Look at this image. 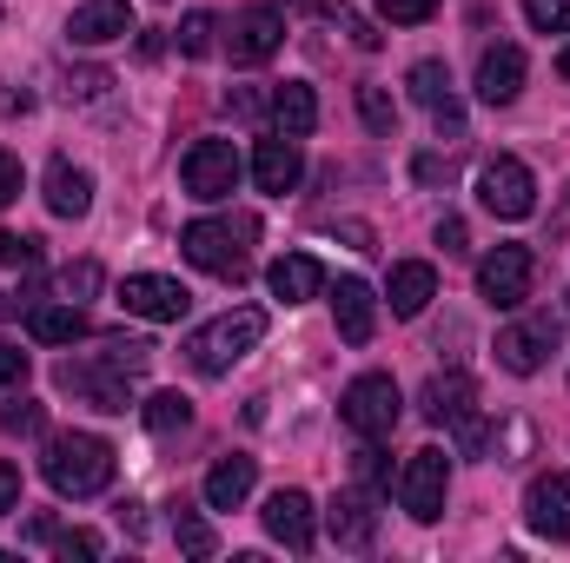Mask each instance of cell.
Here are the masks:
<instances>
[{
  "instance_id": "cell-47",
  "label": "cell",
  "mask_w": 570,
  "mask_h": 563,
  "mask_svg": "<svg viewBox=\"0 0 570 563\" xmlns=\"http://www.w3.org/2000/svg\"><path fill=\"white\" fill-rule=\"evenodd\" d=\"M558 73H564V80H570V47H564V53H558Z\"/></svg>"
},
{
  "instance_id": "cell-28",
  "label": "cell",
  "mask_w": 570,
  "mask_h": 563,
  "mask_svg": "<svg viewBox=\"0 0 570 563\" xmlns=\"http://www.w3.org/2000/svg\"><path fill=\"white\" fill-rule=\"evenodd\" d=\"M140 418H146L153 437H173V431L193 424V398H186V392H153V398L140 405Z\"/></svg>"
},
{
  "instance_id": "cell-30",
  "label": "cell",
  "mask_w": 570,
  "mask_h": 563,
  "mask_svg": "<svg viewBox=\"0 0 570 563\" xmlns=\"http://www.w3.org/2000/svg\"><path fill=\"white\" fill-rule=\"evenodd\" d=\"M213 33H219V20H213V13H186L173 40H179V53H186V60H206V53H213Z\"/></svg>"
},
{
  "instance_id": "cell-34",
  "label": "cell",
  "mask_w": 570,
  "mask_h": 563,
  "mask_svg": "<svg viewBox=\"0 0 570 563\" xmlns=\"http://www.w3.org/2000/svg\"><path fill=\"white\" fill-rule=\"evenodd\" d=\"M40 259V239H27V233H0V273H27Z\"/></svg>"
},
{
  "instance_id": "cell-19",
  "label": "cell",
  "mask_w": 570,
  "mask_h": 563,
  "mask_svg": "<svg viewBox=\"0 0 570 563\" xmlns=\"http://www.w3.org/2000/svg\"><path fill=\"white\" fill-rule=\"evenodd\" d=\"M419 412H425L431 424H451V431H458L464 418H478V385H471L464 372H438L425 392H419Z\"/></svg>"
},
{
  "instance_id": "cell-4",
  "label": "cell",
  "mask_w": 570,
  "mask_h": 563,
  "mask_svg": "<svg viewBox=\"0 0 570 563\" xmlns=\"http://www.w3.org/2000/svg\"><path fill=\"white\" fill-rule=\"evenodd\" d=\"M338 418L352 424L358 437H392L399 418H405V398H399L392 372H365V378H352L345 398H338Z\"/></svg>"
},
{
  "instance_id": "cell-45",
  "label": "cell",
  "mask_w": 570,
  "mask_h": 563,
  "mask_svg": "<svg viewBox=\"0 0 570 563\" xmlns=\"http://www.w3.org/2000/svg\"><path fill=\"white\" fill-rule=\"evenodd\" d=\"M338 20H345V33H352L358 47H379V27H372L365 13H352V7H338Z\"/></svg>"
},
{
  "instance_id": "cell-16",
  "label": "cell",
  "mask_w": 570,
  "mask_h": 563,
  "mask_svg": "<svg viewBox=\"0 0 570 563\" xmlns=\"http://www.w3.org/2000/svg\"><path fill=\"white\" fill-rule=\"evenodd\" d=\"M524 93V47H484V60H478V100L484 107H511Z\"/></svg>"
},
{
  "instance_id": "cell-48",
  "label": "cell",
  "mask_w": 570,
  "mask_h": 563,
  "mask_svg": "<svg viewBox=\"0 0 570 563\" xmlns=\"http://www.w3.org/2000/svg\"><path fill=\"white\" fill-rule=\"evenodd\" d=\"M292 7H318V0H292Z\"/></svg>"
},
{
  "instance_id": "cell-26",
  "label": "cell",
  "mask_w": 570,
  "mask_h": 563,
  "mask_svg": "<svg viewBox=\"0 0 570 563\" xmlns=\"http://www.w3.org/2000/svg\"><path fill=\"white\" fill-rule=\"evenodd\" d=\"M27 338H33V345H80V338H87V312L67 305V298H60V305H33V312H27Z\"/></svg>"
},
{
  "instance_id": "cell-7",
  "label": "cell",
  "mask_w": 570,
  "mask_h": 563,
  "mask_svg": "<svg viewBox=\"0 0 570 563\" xmlns=\"http://www.w3.org/2000/svg\"><path fill=\"white\" fill-rule=\"evenodd\" d=\"M558 338H564L558 312H531V318H518L511 332H498V365H504L511 378H531V372H544V358L558 352Z\"/></svg>"
},
{
  "instance_id": "cell-43",
  "label": "cell",
  "mask_w": 570,
  "mask_h": 563,
  "mask_svg": "<svg viewBox=\"0 0 570 563\" xmlns=\"http://www.w3.org/2000/svg\"><path fill=\"white\" fill-rule=\"evenodd\" d=\"M438 246L458 259V253H471V233H464V219H438Z\"/></svg>"
},
{
  "instance_id": "cell-20",
  "label": "cell",
  "mask_w": 570,
  "mask_h": 563,
  "mask_svg": "<svg viewBox=\"0 0 570 563\" xmlns=\"http://www.w3.org/2000/svg\"><path fill=\"white\" fill-rule=\"evenodd\" d=\"M253 484H259V457H246V451L219 457V464L206 471V511H239V504L253 497Z\"/></svg>"
},
{
  "instance_id": "cell-37",
  "label": "cell",
  "mask_w": 570,
  "mask_h": 563,
  "mask_svg": "<svg viewBox=\"0 0 570 563\" xmlns=\"http://www.w3.org/2000/svg\"><path fill=\"white\" fill-rule=\"evenodd\" d=\"M379 13H385V20H399V27H419V20L438 13V0H379Z\"/></svg>"
},
{
  "instance_id": "cell-27",
  "label": "cell",
  "mask_w": 570,
  "mask_h": 563,
  "mask_svg": "<svg viewBox=\"0 0 570 563\" xmlns=\"http://www.w3.org/2000/svg\"><path fill=\"white\" fill-rule=\"evenodd\" d=\"M273 127H279V134H292V140H305V134L318 127V100H312V87H305V80H285V87H273Z\"/></svg>"
},
{
  "instance_id": "cell-17",
  "label": "cell",
  "mask_w": 570,
  "mask_h": 563,
  "mask_svg": "<svg viewBox=\"0 0 570 563\" xmlns=\"http://www.w3.org/2000/svg\"><path fill=\"white\" fill-rule=\"evenodd\" d=\"M285 47V20L273 7H246L239 20H233V60L239 67H259V60H273Z\"/></svg>"
},
{
  "instance_id": "cell-5",
  "label": "cell",
  "mask_w": 570,
  "mask_h": 563,
  "mask_svg": "<svg viewBox=\"0 0 570 563\" xmlns=\"http://www.w3.org/2000/svg\"><path fill=\"white\" fill-rule=\"evenodd\" d=\"M478 199H484V213H498V219H531V206H538V179H531L524 159L498 152V159L478 166Z\"/></svg>"
},
{
  "instance_id": "cell-40",
  "label": "cell",
  "mask_w": 570,
  "mask_h": 563,
  "mask_svg": "<svg viewBox=\"0 0 570 563\" xmlns=\"http://www.w3.org/2000/svg\"><path fill=\"white\" fill-rule=\"evenodd\" d=\"M107 87H114V80H107L100 67H87V73H73V80H67V93H73V100H100Z\"/></svg>"
},
{
  "instance_id": "cell-46",
  "label": "cell",
  "mask_w": 570,
  "mask_h": 563,
  "mask_svg": "<svg viewBox=\"0 0 570 563\" xmlns=\"http://www.w3.org/2000/svg\"><path fill=\"white\" fill-rule=\"evenodd\" d=\"M13 504H20V471H13V464L0 457V517H7Z\"/></svg>"
},
{
  "instance_id": "cell-2",
  "label": "cell",
  "mask_w": 570,
  "mask_h": 563,
  "mask_svg": "<svg viewBox=\"0 0 570 563\" xmlns=\"http://www.w3.org/2000/svg\"><path fill=\"white\" fill-rule=\"evenodd\" d=\"M266 338V312L259 305H239V312H219L213 325H199L193 338H186V365L199 372V378H226L253 345Z\"/></svg>"
},
{
  "instance_id": "cell-39",
  "label": "cell",
  "mask_w": 570,
  "mask_h": 563,
  "mask_svg": "<svg viewBox=\"0 0 570 563\" xmlns=\"http://www.w3.org/2000/svg\"><path fill=\"white\" fill-rule=\"evenodd\" d=\"M20 378H27V352H20V345H7V338H0V392H13V385H20Z\"/></svg>"
},
{
  "instance_id": "cell-25",
  "label": "cell",
  "mask_w": 570,
  "mask_h": 563,
  "mask_svg": "<svg viewBox=\"0 0 570 563\" xmlns=\"http://www.w3.org/2000/svg\"><path fill=\"white\" fill-rule=\"evenodd\" d=\"M47 206H53L60 219H80V213L94 206V179H87V166L53 159V166H47Z\"/></svg>"
},
{
  "instance_id": "cell-3",
  "label": "cell",
  "mask_w": 570,
  "mask_h": 563,
  "mask_svg": "<svg viewBox=\"0 0 570 563\" xmlns=\"http://www.w3.org/2000/svg\"><path fill=\"white\" fill-rule=\"evenodd\" d=\"M246 239H253L246 219H239V226H226V219H193V226L179 233V253H186L199 273H213V279H246Z\"/></svg>"
},
{
  "instance_id": "cell-35",
  "label": "cell",
  "mask_w": 570,
  "mask_h": 563,
  "mask_svg": "<svg viewBox=\"0 0 570 563\" xmlns=\"http://www.w3.org/2000/svg\"><path fill=\"white\" fill-rule=\"evenodd\" d=\"M40 424H47V412H40L33 398H7V405H0V431H20V437H33Z\"/></svg>"
},
{
  "instance_id": "cell-9",
  "label": "cell",
  "mask_w": 570,
  "mask_h": 563,
  "mask_svg": "<svg viewBox=\"0 0 570 563\" xmlns=\"http://www.w3.org/2000/svg\"><path fill=\"white\" fill-rule=\"evenodd\" d=\"M53 385L60 392H73V398H87L94 412H127L134 405V385H127V372L120 365H87V358H67L60 372H53Z\"/></svg>"
},
{
  "instance_id": "cell-33",
  "label": "cell",
  "mask_w": 570,
  "mask_h": 563,
  "mask_svg": "<svg viewBox=\"0 0 570 563\" xmlns=\"http://www.w3.org/2000/svg\"><path fill=\"white\" fill-rule=\"evenodd\" d=\"M524 20L538 33H570V0H524Z\"/></svg>"
},
{
  "instance_id": "cell-14",
  "label": "cell",
  "mask_w": 570,
  "mask_h": 563,
  "mask_svg": "<svg viewBox=\"0 0 570 563\" xmlns=\"http://www.w3.org/2000/svg\"><path fill=\"white\" fill-rule=\"evenodd\" d=\"M134 33V7L127 0H80L67 13V40L73 47H107V40H127Z\"/></svg>"
},
{
  "instance_id": "cell-32",
  "label": "cell",
  "mask_w": 570,
  "mask_h": 563,
  "mask_svg": "<svg viewBox=\"0 0 570 563\" xmlns=\"http://www.w3.org/2000/svg\"><path fill=\"white\" fill-rule=\"evenodd\" d=\"M100 358H107V365H120L127 378H140L146 365H153V345H146V338H107V352H100Z\"/></svg>"
},
{
  "instance_id": "cell-13",
  "label": "cell",
  "mask_w": 570,
  "mask_h": 563,
  "mask_svg": "<svg viewBox=\"0 0 570 563\" xmlns=\"http://www.w3.org/2000/svg\"><path fill=\"white\" fill-rule=\"evenodd\" d=\"M524 524H531L538 537H551V544H570V477L564 471L531 477V491H524Z\"/></svg>"
},
{
  "instance_id": "cell-1",
  "label": "cell",
  "mask_w": 570,
  "mask_h": 563,
  "mask_svg": "<svg viewBox=\"0 0 570 563\" xmlns=\"http://www.w3.org/2000/svg\"><path fill=\"white\" fill-rule=\"evenodd\" d=\"M40 471L60 497H100L114 484V444L94 431H60V437H47Z\"/></svg>"
},
{
  "instance_id": "cell-18",
  "label": "cell",
  "mask_w": 570,
  "mask_h": 563,
  "mask_svg": "<svg viewBox=\"0 0 570 563\" xmlns=\"http://www.w3.org/2000/svg\"><path fill=\"white\" fill-rule=\"evenodd\" d=\"M332 312H338V338L345 345H372L379 332V292L365 279H338L332 285Z\"/></svg>"
},
{
  "instance_id": "cell-10",
  "label": "cell",
  "mask_w": 570,
  "mask_h": 563,
  "mask_svg": "<svg viewBox=\"0 0 570 563\" xmlns=\"http://www.w3.org/2000/svg\"><path fill=\"white\" fill-rule=\"evenodd\" d=\"M179 179L193 199H226L239 186V152L233 140H193V152L179 159Z\"/></svg>"
},
{
  "instance_id": "cell-22",
  "label": "cell",
  "mask_w": 570,
  "mask_h": 563,
  "mask_svg": "<svg viewBox=\"0 0 570 563\" xmlns=\"http://www.w3.org/2000/svg\"><path fill=\"white\" fill-rule=\"evenodd\" d=\"M253 179H259V192H292L298 179H305V152L292 134H273V140H259L253 152Z\"/></svg>"
},
{
  "instance_id": "cell-31",
  "label": "cell",
  "mask_w": 570,
  "mask_h": 563,
  "mask_svg": "<svg viewBox=\"0 0 570 563\" xmlns=\"http://www.w3.org/2000/svg\"><path fill=\"white\" fill-rule=\"evenodd\" d=\"M358 120H365L372 134H385V140H392V127H399V107H392V93H385V87H358Z\"/></svg>"
},
{
  "instance_id": "cell-11",
  "label": "cell",
  "mask_w": 570,
  "mask_h": 563,
  "mask_svg": "<svg viewBox=\"0 0 570 563\" xmlns=\"http://www.w3.org/2000/svg\"><path fill=\"white\" fill-rule=\"evenodd\" d=\"M120 305L134 318H146V325H179L186 305H193V292L179 279H166V273H134V279L120 285Z\"/></svg>"
},
{
  "instance_id": "cell-21",
  "label": "cell",
  "mask_w": 570,
  "mask_h": 563,
  "mask_svg": "<svg viewBox=\"0 0 570 563\" xmlns=\"http://www.w3.org/2000/svg\"><path fill=\"white\" fill-rule=\"evenodd\" d=\"M325 531H332L338 551H372V537H379V511H372V497H365V491H345V497L325 511Z\"/></svg>"
},
{
  "instance_id": "cell-38",
  "label": "cell",
  "mask_w": 570,
  "mask_h": 563,
  "mask_svg": "<svg viewBox=\"0 0 570 563\" xmlns=\"http://www.w3.org/2000/svg\"><path fill=\"white\" fill-rule=\"evenodd\" d=\"M53 551H60V557L73 563V557H100V551H107V544H100V537H94V531H67V537H53Z\"/></svg>"
},
{
  "instance_id": "cell-42",
  "label": "cell",
  "mask_w": 570,
  "mask_h": 563,
  "mask_svg": "<svg viewBox=\"0 0 570 563\" xmlns=\"http://www.w3.org/2000/svg\"><path fill=\"white\" fill-rule=\"evenodd\" d=\"M226 107H233L239 120H259V113H273V100H259L253 87H239V93H226Z\"/></svg>"
},
{
  "instance_id": "cell-15",
  "label": "cell",
  "mask_w": 570,
  "mask_h": 563,
  "mask_svg": "<svg viewBox=\"0 0 570 563\" xmlns=\"http://www.w3.org/2000/svg\"><path fill=\"white\" fill-rule=\"evenodd\" d=\"M405 87H412V100L425 107L431 120H438V134H458V127H464V107H458V93H451V67H444V60H419Z\"/></svg>"
},
{
  "instance_id": "cell-24",
  "label": "cell",
  "mask_w": 570,
  "mask_h": 563,
  "mask_svg": "<svg viewBox=\"0 0 570 563\" xmlns=\"http://www.w3.org/2000/svg\"><path fill=\"white\" fill-rule=\"evenodd\" d=\"M266 285H273V298H285V305H305V298L325 292V266L312 253H285V259H273Z\"/></svg>"
},
{
  "instance_id": "cell-36",
  "label": "cell",
  "mask_w": 570,
  "mask_h": 563,
  "mask_svg": "<svg viewBox=\"0 0 570 563\" xmlns=\"http://www.w3.org/2000/svg\"><path fill=\"white\" fill-rule=\"evenodd\" d=\"M60 292H67V305H80V298H94V292H100V266H94V259H80V266H67V273H60Z\"/></svg>"
},
{
  "instance_id": "cell-29",
  "label": "cell",
  "mask_w": 570,
  "mask_h": 563,
  "mask_svg": "<svg viewBox=\"0 0 570 563\" xmlns=\"http://www.w3.org/2000/svg\"><path fill=\"white\" fill-rule=\"evenodd\" d=\"M173 537H179V551H186V557H213V551H219L213 524H206L199 511H186V504H173Z\"/></svg>"
},
{
  "instance_id": "cell-44",
  "label": "cell",
  "mask_w": 570,
  "mask_h": 563,
  "mask_svg": "<svg viewBox=\"0 0 570 563\" xmlns=\"http://www.w3.org/2000/svg\"><path fill=\"white\" fill-rule=\"evenodd\" d=\"M13 199H20V159H13V152H0V213H7Z\"/></svg>"
},
{
  "instance_id": "cell-23",
  "label": "cell",
  "mask_w": 570,
  "mask_h": 563,
  "mask_svg": "<svg viewBox=\"0 0 570 563\" xmlns=\"http://www.w3.org/2000/svg\"><path fill=\"white\" fill-rule=\"evenodd\" d=\"M431 298H438V273H431L425 259H405V266H392V285H385V305H392V318H419Z\"/></svg>"
},
{
  "instance_id": "cell-12",
  "label": "cell",
  "mask_w": 570,
  "mask_h": 563,
  "mask_svg": "<svg viewBox=\"0 0 570 563\" xmlns=\"http://www.w3.org/2000/svg\"><path fill=\"white\" fill-rule=\"evenodd\" d=\"M266 537L285 544L292 557H305V551L318 544V511H312L305 491H273V497H266Z\"/></svg>"
},
{
  "instance_id": "cell-41",
  "label": "cell",
  "mask_w": 570,
  "mask_h": 563,
  "mask_svg": "<svg viewBox=\"0 0 570 563\" xmlns=\"http://www.w3.org/2000/svg\"><path fill=\"white\" fill-rule=\"evenodd\" d=\"M358 484H385V451H379V437H365V451H358Z\"/></svg>"
},
{
  "instance_id": "cell-8",
  "label": "cell",
  "mask_w": 570,
  "mask_h": 563,
  "mask_svg": "<svg viewBox=\"0 0 570 563\" xmlns=\"http://www.w3.org/2000/svg\"><path fill=\"white\" fill-rule=\"evenodd\" d=\"M531 279H538L531 246H498V253H484V259H478V298H484V305H498V312L524 305V298H531Z\"/></svg>"
},
{
  "instance_id": "cell-6",
  "label": "cell",
  "mask_w": 570,
  "mask_h": 563,
  "mask_svg": "<svg viewBox=\"0 0 570 563\" xmlns=\"http://www.w3.org/2000/svg\"><path fill=\"white\" fill-rule=\"evenodd\" d=\"M444 491H451V457H444L438 444L412 451L405 471H399V504H405L419 524H438V517H444Z\"/></svg>"
}]
</instances>
